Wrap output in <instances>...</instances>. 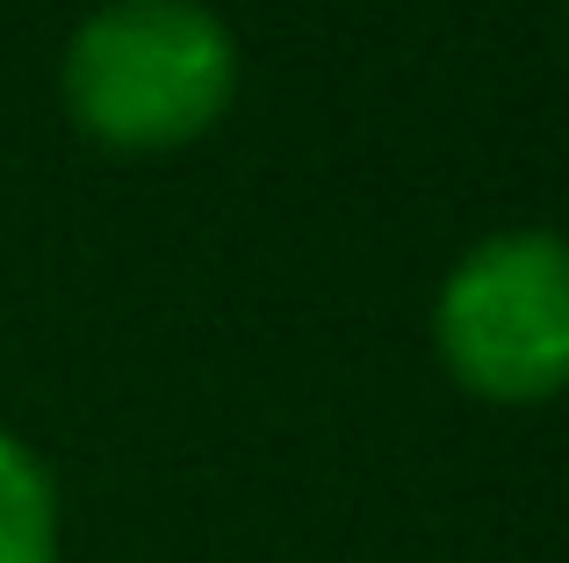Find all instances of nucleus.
Wrapping results in <instances>:
<instances>
[{"label": "nucleus", "mask_w": 569, "mask_h": 563, "mask_svg": "<svg viewBox=\"0 0 569 563\" xmlns=\"http://www.w3.org/2000/svg\"><path fill=\"white\" fill-rule=\"evenodd\" d=\"M0 563H58V492L51 470L0 434Z\"/></svg>", "instance_id": "7ed1b4c3"}, {"label": "nucleus", "mask_w": 569, "mask_h": 563, "mask_svg": "<svg viewBox=\"0 0 569 563\" xmlns=\"http://www.w3.org/2000/svg\"><path fill=\"white\" fill-rule=\"evenodd\" d=\"M231 29L202 0H109L66 43V109L116 152H173L202 138L231 109Z\"/></svg>", "instance_id": "f257e3e1"}, {"label": "nucleus", "mask_w": 569, "mask_h": 563, "mask_svg": "<svg viewBox=\"0 0 569 563\" xmlns=\"http://www.w3.org/2000/svg\"><path fill=\"white\" fill-rule=\"evenodd\" d=\"M432 347L483 405H541L569 391V239H483L432 304Z\"/></svg>", "instance_id": "f03ea898"}]
</instances>
